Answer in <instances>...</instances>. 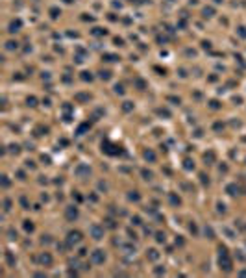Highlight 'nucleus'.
Instances as JSON below:
<instances>
[{
    "mask_svg": "<svg viewBox=\"0 0 246 278\" xmlns=\"http://www.w3.org/2000/svg\"><path fill=\"white\" fill-rule=\"evenodd\" d=\"M69 241H70V243H76V241H80V232H70V234H69Z\"/></svg>",
    "mask_w": 246,
    "mask_h": 278,
    "instance_id": "1",
    "label": "nucleus"
},
{
    "mask_svg": "<svg viewBox=\"0 0 246 278\" xmlns=\"http://www.w3.org/2000/svg\"><path fill=\"white\" fill-rule=\"evenodd\" d=\"M93 258H95V261H102V260H104V256L100 254V250H96V254H95Z\"/></svg>",
    "mask_w": 246,
    "mask_h": 278,
    "instance_id": "2",
    "label": "nucleus"
},
{
    "mask_svg": "<svg viewBox=\"0 0 246 278\" xmlns=\"http://www.w3.org/2000/svg\"><path fill=\"white\" fill-rule=\"evenodd\" d=\"M21 26V22H13V24L9 26V32H17V28Z\"/></svg>",
    "mask_w": 246,
    "mask_h": 278,
    "instance_id": "3",
    "label": "nucleus"
},
{
    "mask_svg": "<svg viewBox=\"0 0 246 278\" xmlns=\"http://www.w3.org/2000/svg\"><path fill=\"white\" fill-rule=\"evenodd\" d=\"M204 13H205V17H211V15H213V9H211V7H209V9L205 7V9H204Z\"/></svg>",
    "mask_w": 246,
    "mask_h": 278,
    "instance_id": "4",
    "label": "nucleus"
},
{
    "mask_svg": "<svg viewBox=\"0 0 246 278\" xmlns=\"http://www.w3.org/2000/svg\"><path fill=\"white\" fill-rule=\"evenodd\" d=\"M28 104L30 106H35V98H33V96H32V98H28Z\"/></svg>",
    "mask_w": 246,
    "mask_h": 278,
    "instance_id": "5",
    "label": "nucleus"
}]
</instances>
